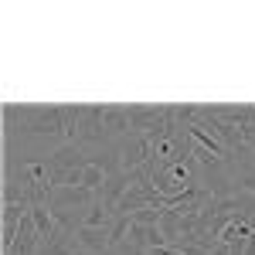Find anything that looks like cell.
Instances as JSON below:
<instances>
[{"label":"cell","mask_w":255,"mask_h":255,"mask_svg":"<svg viewBox=\"0 0 255 255\" xmlns=\"http://www.w3.org/2000/svg\"><path fill=\"white\" fill-rule=\"evenodd\" d=\"M75 143L85 150H99V146L109 143L106 123H102V106H82V123H79V133H75Z\"/></svg>","instance_id":"cell-1"},{"label":"cell","mask_w":255,"mask_h":255,"mask_svg":"<svg viewBox=\"0 0 255 255\" xmlns=\"http://www.w3.org/2000/svg\"><path fill=\"white\" fill-rule=\"evenodd\" d=\"M119 157H123V170H136V167L153 163L157 160L153 139L143 136V133H129L126 139H119Z\"/></svg>","instance_id":"cell-2"},{"label":"cell","mask_w":255,"mask_h":255,"mask_svg":"<svg viewBox=\"0 0 255 255\" xmlns=\"http://www.w3.org/2000/svg\"><path fill=\"white\" fill-rule=\"evenodd\" d=\"M92 163V153L79 146V143H65L58 150H51L48 153V167L55 170V174H72V170H82V167H89Z\"/></svg>","instance_id":"cell-3"},{"label":"cell","mask_w":255,"mask_h":255,"mask_svg":"<svg viewBox=\"0 0 255 255\" xmlns=\"http://www.w3.org/2000/svg\"><path fill=\"white\" fill-rule=\"evenodd\" d=\"M96 197L99 194L85 191V187H55L48 194V208L51 211H85L89 204H96Z\"/></svg>","instance_id":"cell-4"},{"label":"cell","mask_w":255,"mask_h":255,"mask_svg":"<svg viewBox=\"0 0 255 255\" xmlns=\"http://www.w3.org/2000/svg\"><path fill=\"white\" fill-rule=\"evenodd\" d=\"M102 123H106V136L109 143H119L133 133L129 123V106H102Z\"/></svg>","instance_id":"cell-5"},{"label":"cell","mask_w":255,"mask_h":255,"mask_svg":"<svg viewBox=\"0 0 255 255\" xmlns=\"http://www.w3.org/2000/svg\"><path fill=\"white\" fill-rule=\"evenodd\" d=\"M133 187V180H129V174L126 170H119V174H113V177H106V184H102V191H99V201L116 215V204L123 201V194Z\"/></svg>","instance_id":"cell-6"},{"label":"cell","mask_w":255,"mask_h":255,"mask_svg":"<svg viewBox=\"0 0 255 255\" xmlns=\"http://www.w3.org/2000/svg\"><path fill=\"white\" fill-rule=\"evenodd\" d=\"M75 238H79V249L85 255H102V252L113 249V235H109V228H79Z\"/></svg>","instance_id":"cell-7"},{"label":"cell","mask_w":255,"mask_h":255,"mask_svg":"<svg viewBox=\"0 0 255 255\" xmlns=\"http://www.w3.org/2000/svg\"><path fill=\"white\" fill-rule=\"evenodd\" d=\"M106 177H109V174H106L99 163H89V167L82 170V187H85V191H92V194H99V191H102V184H106Z\"/></svg>","instance_id":"cell-8"},{"label":"cell","mask_w":255,"mask_h":255,"mask_svg":"<svg viewBox=\"0 0 255 255\" xmlns=\"http://www.w3.org/2000/svg\"><path fill=\"white\" fill-rule=\"evenodd\" d=\"M150 255H184L180 249H174V245H160V249H153Z\"/></svg>","instance_id":"cell-9"},{"label":"cell","mask_w":255,"mask_h":255,"mask_svg":"<svg viewBox=\"0 0 255 255\" xmlns=\"http://www.w3.org/2000/svg\"><path fill=\"white\" fill-rule=\"evenodd\" d=\"M232 252V245H225V242H215V245H211V255H228Z\"/></svg>","instance_id":"cell-10"},{"label":"cell","mask_w":255,"mask_h":255,"mask_svg":"<svg viewBox=\"0 0 255 255\" xmlns=\"http://www.w3.org/2000/svg\"><path fill=\"white\" fill-rule=\"evenodd\" d=\"M249 150H252V153H255V133H252V136H249Z\"/></svg>","instance_id":"cell-11"},{"label":"cell","mask_w":255,"mask_h":255,"mask_svg":"<svg viewBox=\"0 0 255 255\" xmlns=\"http://www.w3.org/2000/svg\"><path fill=\"white\" fill-rule=\"evenodd\" d=\"M82 255H85V252H82ZM102 255H119V252H116V249H109V252H102Z\"/></svg>","instance_id":"cell-12"},{"label":"cell","mask_w":255,"mask_h":255,"mask_svg":"<svg viewBox=\"0 0 255 255\" xmlns=\"http://www.w3.org/2000/svg\"><path fill=\"white\" fill-rule=\"evenodd\" d=\"M252 167H255V153H252Z\"/></svg>","instance_id":"cell-13"}]
</instances>
